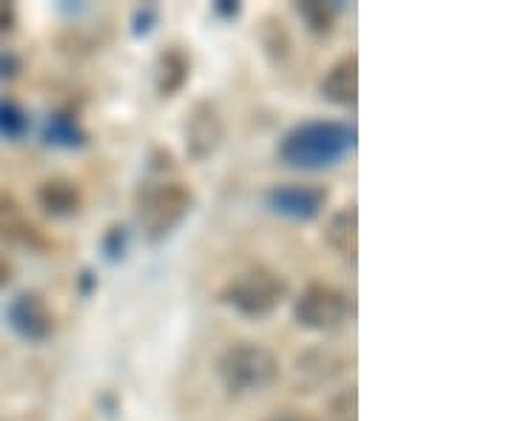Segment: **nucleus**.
I'll return each mask as SVG.
<instances>
[{
	"label": "nucleus",
	"mask_w": 512,
	"mask_h": 421,
	"mask_svg": "<svg viewBox=\"0 0 512 421\" xmlns=\"http://www.w3.org/2000/svg\"><path fill=\"white\" fill-rule=\"evenodd\" d=\"M356 143V129L336 120H308L293 126L282 143L279 157L291 168H330L336 165Z\"/></svg>",
	"instance_id": "obj_1"
},
{
	"label": "nucleus",
	"mask_w": 512,
	"mask_h": 421,
	"mask_svg": "<svg viewBox=\"0 0 512 421\" xmlns=\"http://www.w3.org/2000/svg\"><path fill=\"white\" fill-rule=\"evenodd\" d=\"M194 208V191L177 180L146 183L137 194V220L151 242L165 239Z\"/></svg>",
	"instance_id": "obj_2"
},
{
	"label": "nucleus",
	"mask_w": 512,
	"mask_h": 421,
	"mask_svg": "<svg viewBox=\"0 0 512 421\" xmlns=\"http://www.w3.org/2000/svg\"><path fill=\"white\" fill-rule=\"evenodd\" d=\"M217 373L225 390L234 396L259 393L279 379V359L274 356V350L259 342H237L220 356Z\"/></svg>",
	"instance_id": "obj_3"
},
{
	"label": "nucleus",
	"mask_w": 512,
	"mask_h": 421,
	"mask_svg": "<svg viewBox=\"0 0 512 421\" xmlns=\"http://www.w3.org/2000/svg\"><path fill=\"white\" fill-rule=\"evenodd\" d=\"M288 296L285 276L268 265H254L222 288V302L242 316H265Z\"/></svg>",
	"instance_id": "obj_4"
},
{
	"label": "nucleus",
	"mask_w": 512,
	"mask_h": 421,
	"mask_svg": "<svg viewBox=\"0 0 512 421\" xmlns=\"http://www.w3.org/2000/svg\"><path fill=\"white\" fill-rule=\"evenodd\" d=\"M356 313L353 296L325 282H311L305 291L299 293V299L293 302V316L302 328L308 330H339L348 325Z\"/></svg>",
	"instance_id": "obj_5"
},
{
	"label": "nucleus",
	"mask_w": 512,
	"mask_h": 421,
	"mask_svg": "<svg viewBox=\"0 0 512 421\" xmlns=\"http://www.w3.org/2000/svg\"><path fill=\"white\" fill-rule=\"evenodd\" d=\"M225 140V123L214 103H197L185 120V151L191 160H208Z\"/></svg>",
	"instance_id": "obj_6"
},
{
	"label": "nucleus",
	"mask_w": 512,
	"mask_h": 421,
	"mask_svg": "<svg viewBox=\"0 0 512 421\" xmlns=\"http://www.w3.org/2000/svg\"><path fill=\"white\" fill-rule=\"evenodd\" d=\"M268 205L274 208L276 214L291 217V220H316V217L322 214V208L328 205V188L302 183L274 185V188L268 191Z\"/></svg>",
	"instance_id": "obj_7"
},
{
	"label": "nucleus",
	"mask_w": 512,
	"mask_h": 421,
	"mask_svg": "<svg viewBox=\"0 0 512 421\" xmlns=\"http://www.w3.org/2000/svg\"><path fill=\"white\" fill-rule=\"evenodd\" d=\"M9 322L29 342H46L55 333V313L40 293H20L9 305Z\"/></svg>",
	"instance_id": "obj_8"
},
{
	"label": "nucleus",
	"mask_w": 512,
	"mask_h": 421,
	"mask_svg": "<svg viewBox=\"0 0 512 421\" xmlns=\"http://www.w3.org/2000/svg\"><path fill=\"white\" fill-rule=\"evenodd\" d=\"M0 239L23 248H46L40 228L29 220L23 202L12 191H0Z\"/></svg>",
	"instance_id": "obj_9"
},
{
	"label": "nucleus",
	"mask_w": 512,
	"mask_h": 421,
	"mask_svg": "<svg viewBox=\"0 0 512 421\" xmlns=\"http://www.w3.org/2000/svg\"><path fill=\"white\" fill-rule=\"evenodd\" d=\"M319 92L333 106H345V109L356 106V100H359V57H339L330 66V72L322 77Z\"/></svg>",
	"instance_id": "obj_10"
},
{
	"label": "nucleus",
	"mask_w": 512,
	"mask_h": 421,
	"mask_svg": "<svg viewBox=\"0 0 512 421\" xmlns=\"http://www.w3.org/2000/svg\"><path fill=\"white\" fill-rule=\"evenodd\" d=\"M325 239L328 245L342 259H348L350 265H356V254H359V217L356 208L345 205L339 208L325 225Z\"/></svg>",
	"instance_id": "obj_11"
},
{
	"label": "nucleus",
	"mask_w": 512,
	"mask_h": 421,
	"mask_svg": "<svg viewBox=\"0 0 512 421\" xmlns=\"http://www.w3.org/2000/svg\"><path fill=\"white\" fill-rule=\"evenodd\" d=\"M37 202L46 214L52 217H72L83 205V194L80 185L69 180V177H55L37 188Z\"/></svg>",
	"instance_id": "obj_12"
},
{
	"label": "nucleus",
	"mask_w": 512,
	"mask_h": 421,
	"mask_svg": "<svg viewBox=\"0 0 512 421\" xmlns=\"http://www.w3.org/2000/svg\"><path fill=\"white\" fill-rule=\"evenodd\" d=\"M188 72H191V63H188V57L180 46H171V49H165L163 55L157 57V92L163 94V97H171V94H177L185 86V80H188Z\"/></svg>",
	"instance_id": "obj_13"
},
{
	"label": "nucleus",
	"mask_w": 512,
	"mask_h": 421,
	"mask_svg": "<svg viewBox=\"0 0 512 421\" xmlns=\"http://www.w3.org/2000/svg\"><path fill=\"white\" fill-rule=\"evenodd\" d=\"M296 12L308 23L313 35H330L333 32V20H336V6L333 3H322V0H305L296 6Z\"/></svg>",
	"instance_id": "obj_14"
},
{
	"label": "nucleus",
	"mask_w": 512,
	"mask_h": 421,
	"mask_svg": "<svg viewBox=\"0 0 512 421\" xmlns=\"http://www.w3.org/2000/svg\"><path fill=\"white\" fill-rule=\"evenodd\" d=\"M49 137H52V143H60V146H83L86 143L80 123L66 114H57L49 120Z\"/></svg>",
	"instance_id": "obj_15"
},
{
	"label": "nucleus",
	"mask_w": 512,
	"mask_h": 421,
	"mask_svg": "<svg viewBox=\"0 0 512 421\" xmlns=\"http://www.w3.org/2000/svg\"><path fill=\"white\" fill-rule=\"evenodd\" d=\"M26 129H29L26 111L12 100H0V134L3 137H20Z\"/></svg>",
	"instance_id": "obj_16"
},
{
	"label": "nucleus",
	"mask_w": 512,
	"mask_h": 421,
	"mask_svg": "<svg viewBox=\"0 0 512 421\" xmlns=\"http://www.w3.org/2000/svg\"><path fill=\"white\" fill-rule=\"evenodd\" d=\"M330 421H359V396L356 387H348L342 393H336L328 404Z\"/></svg>",
	"instance_id": "obj_17"
},
{
	"label": "nucleus",
	"mask_w": 512,
	"mask_h": 421,
	"mask_svg": "<svg viewBox=\"0 0 512 421\" xmlns=\"http://www.w3.org/2000/svg\"><path fill=\"white\" fill-rule=\"evenodd\" d=\"M103 245H106V254L111 259L123 257V251H126V228H111Z\"/></svg>",
	"instance_id": "obj_18"
},
{
	"label": "nucleus",
	"mask_w": 512,
	"mask_h": 421,
	"mask_svg": "<svg viewBox=\"0 0 512 421\" xmlns=\"http://www.w3.org/2000/svg\"><path fill=\"white\" fill-rule=\"evenodd\" d=\"M20 72V57L12 52H0V80H12Z\"/></svg>",
	"instance_id": "obj_19"
},
{
	"label": "nucleus",
	"mask_w": 512,
	"mask_h": 421,
	"mask_svg": "<svg viewBox=\"0 0 512 421\" xmlns=\"http://www.w3.org/2000/svg\"><path fill=\"white\" fill-rule=\"evenodd\" d=\"M265 421H322V419H316L313 413H305V410H293V407H288V410H276V413H271Z\"/></svg>",
	"instance_id": "obj_20"
},
{
	"label": "nucleus",
	"mask_w": 512,
	"mask_h": 421,
	"mask_svg": "<svg viewBox=\"0 0 512 421\" xmlns=\"http://www.w3.org/2000/svg\"><path fill=\"white\" fill-rule=\"evenodd\" d=\"M12 26H15V9H12V3L0 0V35L12 32Z\"/></svg>",
	"instance_id": "obj_21"
},
{
	"label": "nucleus",
	"mask_w": 512,
	"mask_h": 421,
	"mask_svg": "<svg viewBox=\"0 0 512 421\" xmlns=\"http://www.w3.org/2000/svg\"><path fill=\"white\" fill-rule=\"evenodd\" d=\"M12 274H15V271H12V262L6 257H0V288H6V285L12 282Z\"/></svg>",
	"instance_id": "obj_22"
},
{
	"label": "nucleus",
	"mask_w": 512,
	"mask_h": 421,
	"mask_svg": "<svg viewBox=\"0 0 512 421\" xmlns=\"http://www.w3.org/2000/svg\"><path fill=\"white\" fill-rule=\"evenodd\" d=\"M214 9H217L220 15H225V18H237V15H239L237 3H228V0H222V3H217Z\"/></svg>",
	"instance_id": "obj_23"
}]
</instances>
